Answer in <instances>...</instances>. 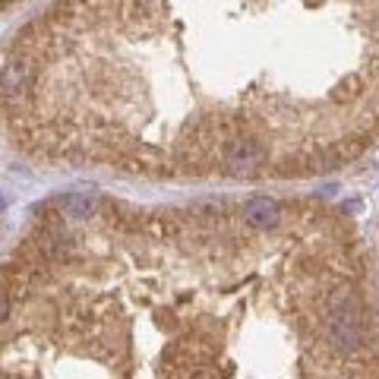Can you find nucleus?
<instances>
[{
    "instance_id": "7ed1b4c3",
    "label": "nucleus",
    "mask_w": 379,
    "mask_h": 379,
    "mask_svg": "<svg viewBox=\"0 0 379 379\" xmlns=\"http://www.w3.org/2000/svg\"><path fill=\"white\" fill-rule=\"evenodd\" d=\"M10 313H13V300H10L7 284H0V329H3V322L10 320Z\"/></svg>"
},
{
    "instance_id": "f03ea898",
    "label": "nucleus",
    "mask_w": 379,
    "mask_h": 379,
    "mask_svg": "<svg viewBox=\"0 0 379 379\" xmlns=\"http://www.w3.org/2000/svg\"><path fill=\"white\" fill-rule=\"evenodd\" d=\"M16 54L51 162L278 186L379 149V0H57Z\"/></svg>"
},
{
    "instance_id": "20e7f679",
    "label": "nucleus",
    "mask_w": 379,
    "mask_h": 379,
    "mask_svg": "<svg viewBox=\"0 0 379 379\" xmlns=\"http://www.w3.org/2000/svg\"><path fill=\"white\" fill-rule=\"evenodd\" d=\"M373 256H376V272H379V224H376V244H373Z\"/></svg>"
},
{
    "instance_id": "f257e3e1",
    "label": "nucleus",
    "mask_w": 379,
    "mask_h": 379,
    "mask_svg": "<svg viewBox=\"0 0 379 379\" xmlns=\"http://www.w3.org/2000/svg\"><path fill=\"white\" fill-rule=\"evenodd\" d=\"M0 379H379V272L338 202L60 196L3 272Z\"/></svg>"
}]
</instances>
